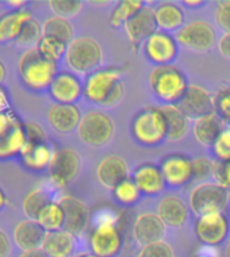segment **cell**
Returning a JSON list of instances; mask_svg holds the SVG:
<instances>
[{
  "instance_id": "6da1fadb",
  "label": "cell",
  "mask_w": 230,
  "mask_h": 257,
  "mask_svg": "<svg viewBox=\"0 0 230 257\" xmlns=\"http://www.w3.org/2000/svg\"><path fill=\"white\" fill-rule=\"evenodd\" d=\"M125 91L122 72L117 68L96 69L84 83V96L97 106H117L124 99Z\"/></svg>"
},
{
  "instance_id": "7a4b0ae2",
  "label": "cell",
  "mask_w": 230,
  "mask_h": 257,
  "mask_svg": "<svg viewBox=\"0 0 230 257\" xmlns=\"http://www.w3.org/2000/svg\"><path fill=\"white\" fill-rule=\"evenodd\" d=\"M18 69L23 84L37 92L49 89L57 76V64L42 57L37 48L27 49L22 54Z\"/></svg>"
},
{
  "instance_id": "3957f363",
  "label": "cell",
  "mask_w": 230,
  "mask_h": 257,
  "mask_svg": "<svg viewBox=\"0 0 230 257\" xmlns=\"http://www.w3.org/2000/svg\"><path fill=\"white\" fill-rule=\"evenodd\" d=\"M152 91L167 104H177L188 88L187 77L173 65L156 67L149 76Z\"/></svg>"
},
{
  "instance_id": "277c9868",
  "label": "cell",
  "mask_w": 230,
  "mask_h": 257,
  "mask_svg": "<svg viewBox=\"0 0 230 257\" xmlns=\"http://www.w3.org/2000/svg\"><path fill=\"white\" fill-rule=\"evenodd\" d=\"M134 140L144 147H159L167 140V123L160 107H146L132 120Z\"/></svg>"
},
{
  "instance_id": "5b68a950",
  "label": "cell",
  "mask_w": 230,
  "mask_h": 257,
  "mask_svg": "<svg viewBox=\"0 0 230 257\" xmlns=\"http://www.w3.org/2000/svg\"><path fill=\"white\" fill-rule=\"evenodd\" d=\"M65 61L75 73L91 75L102 64V48L93 38L79 37L68 45Z\"/></svg>"
},
{
  "instance_id": "8992f818",
  "label": "cell",
  "mask_w": 230,
  "mask_h": 257,
  "mask_svg": "<svg viewBox=\"0 0 230 257\" xmlns=\"http://www.w3.org/2000/svg\"><path fill=\"white\" fill-rule=\"evenodd\" d=\"M229 202V188L219 183L203 182L195 187L190 194L191 211L198 215L223 213Z\"/></svg>"
},
{
  "instance_id": "52a82bcc",
  "label": "cell",
  "mask_w": 230,
  "mask_h": 257,
  "mask_svg": "<svg viewBox=\"0 0 230 257\" xmlns=\"http://www.w3.org/2000/svg\"><path fill=\"white\" fill-rule=\"evenodd\" d=\"M115 124L110 116L102 111H88L81 116L77 134L85 145L92 148L104 147L114 137Z\"/></svg>"
},
{
  "instance_id": "ba28073f",
  "label": "cell",
  "mask_w": 230,
  "mask_h": 257,
  "mask_svg": "<svg viewBox=\"0 0 230 257\" xmlns=\"http://www.w3.org/2000/svg\"><path fill=\"white\" fill-rule=\"evenodd\" d=\"M27 144L25 123L11 111L0 114V160L21 155Z\"/></svg>"
},
{
  "instance_id": "9c48e42d",
  "label": "cell",
  "mask_w": 230,
  "mask_h": 257,
  "mask_svg": "<svg viewBox=\"0 0 230 257\" xmlns=\"http://www.w3.org/2000/svg\"><path fill=\"white\" fill-rule=\"evenodd\" d=\"M122 233L112 218L97 223L89 234V246L97 257H117L122 249Z\"/></svg>"
},
{
  "instance_id": "30bf717a",
  "label": "cell",
  "mask_w": 230,
  "mask_h": 257,
  "mask_svg": "<svg viewBox=\"0 0 230 257\" xmlns=\"http://www.w3.org/2000/svg\"><path fill=\"white\" fill-rule=\"evenodd\" d=\"M81 168L80 155L72 148H62L53 153V159L49 167L50 182L58 188L67 187L77 178Z\"/></svg>"
},
{
  "instance_id": "8fae6325",
  "label": "cell",
  "mask_w": 230,
  "mask_h": 257,
  "mask_svg": "<svg viewBox=\"0 0 230 257\" xmlns=\"http://www.w3.org/2000/svg\"><path fill=\"white\" fill-rule=\"evenodd\" d=\"M217 33L211 23L206 21H195L180 29L176 33L177 44L192 52H207L214 46Z\"/></svg>"
},
{
  "instance_id": "7c38bea8",
  "label": "cell",
  "mask_w": 230,
  "mask_h": 257,
  "mask_svg": "<svg viewBox=\"0 0 230 257\" xmlns=\"http://www.w3.org/2000/svg\"><path fill=\"white\" fill-rule=\"evenodd\" d=\"M229 221L223 213L198 217L195 221V234L206 246H219L229 234Z\"/></svg>"
},
{
  "instance_id": "4fadbf2b",
  "label": "cell",
  "mask_w": 230,
  "mask_h": 257,
  "mask_svg": "<svg viewBox=\"0 0 230 257\" xmlns=\"http://www.w3.org/2000/svg\"><path fill=\"white\" fill-rule=\"evenodd\" d=\"M145 57L157 67L171 65L177 56V41L171 34L159 30L144 44Z\"/></svg>"
},
{
  "instance_id": "5bb4252c",
  "label": "cell",
  "mask_w": 230,
  "mask_h": 257,
  "mask_svg": "<svg viewBox=\"0 0 230 257\" xmlns=\"http://www.w3.org/2000/svg\"><path fill=\"white\" fill-rule=\"evenodd\" d=\"M177 107L186 114L190 119H198L202 116L215 112V102L210 91L199 85H188L187 92Z\"/></svg>"
},
{
  "instance_id": "9a60e30c",
  "label": "cell",
  "mask_w": 230,
  "mask_h": 257,
  "mask_svg": "<svg viewBox=\"0 0 230 257\" xmlns=\"http://www.w3.org/2000/svg\"><path fill=\"white\" fill-rule=\"evenodd\" d=\"M58 203L65 215L64 230L69 231L75 237L84 234L89 223V208L87 204L71 195L61 196Z\"/></svg>"
},
{
  "instance_id": "2e32d148",
  "label": "cell",
  "mask_w": 230,
  "mask_h": 257,
  "mask_svg": "<svg viewBox=\"0 0 230 257\" xmlns=\"http://www.w3.org/2000/svg\"><path fill=\"white\" fill-rule=\"evenodd\" d=\"M49 93L56 103L75 104L84 95V85L75 73L60 72L49 87Z\"/></svg>"
},
{
  "instance_id": "e0dca14e",
  "label": "cell",
  "mask_w": 230,
  "mask_h": 257,
  "mask_svg": "<svg viewBox=\"0 0 230 257\" xmlns=\"http://www.w3.org/2000/svg\"><path fill=\"white\" fill-rule=\"evenodd\" d=\"M124 27L130 44L133 45L134 48H137L141 44H145L148 38H151L155 33L159 31L155 10L145 6L140 13L136 14L133 18L126 22Z\"/></svg>"
},
{
  "instance_id": "ac0fdd59",
  "label": "cell",
  "mask_w": 230,
  "mask_h": 257,
  "mask_svg": "<svg viewBox=\"0 0 230 257\" xmlns=\"http://www.w3.org/2000/svg\"><path fill=\"white\" fill-rule=\"evenodd\" d=\"M161 172L171 187H183L194 180L192 160L183 155H169L161 161Z\"/></svg>"
},
{
  "instance_id": "d6986e66",
  "label": "cell",
  "mask_w": 230,
  "mask_h": 257,
  "mask_svg": "<svg viewBox=\"0 0 230 257\" xmlns=\"http://www.w3.org/2000/svg\"><path fill=\"white\" fill-rule=\"evenodd\" d=\"M167 234V225L157 214L144 213L138 215L133 226V237L141 246L164 241Z\"/></svg>"
},
{
  "instance_id": "ffe728a7",
  "label": "cell",
  "mask_w": 230,
  "mask_h": 257,
  "mask_svg": "<svg viewBox=\"0 0 230 257\" xmlns=\"http://www.w3.org/2000/svg\"><path fill=\"white\" fill-rule=\"evenodd\" d=\"M96 178L104 188L114 190L118 184L129 179V167L120 156H107L97 165Z\"/></svg>"
},
{
  "instance_id": "44dd1931",
  "label": "cell",
  "mask_w": 230,
  "mask_h": 257,
  "mask_svg": "<svg viewBox=\"0 0 230 257\" xmlns=\"http://www.w3.org/2000/svg\"><path fill=\"white\" fill-rule=\"evenodd\" d=\"M79 107L76 104L54 103L48 111V122L58 133H72L79 127L81 120Z\"/></svg>"
},
{
  "instance_id": "7402d4cb",
  "label": "cell",
  "mask_w": 230,
  "mask_h": 257,
  "mask_svg": "<svg viewBox=\"0 0 230 257\" xmlns=\"http://www.w3.org/2000/svg\"><path fill=\"white\" fill-rule=\"evenodd\" d=\"M46 233L48 231L37 221L25 219L14 229V242L19 249H22V252L42 249Z\"/></svg>"
},
{
  "instance_id": "603a6c76",
  "label": "cell",
  "mask_w": 230,
  "mask_h": 257,
  "mask_svg": "<svg viewBox=\"0 0 230 257\" xmlns=\"http://www.w3.org/2000/svg\"><path fill=\"white\" fill-rule=\"evenodd\" d=\"M225 119L217 112H211L207 115L194 120V137L203 147H211L217 142L219 136L225 128Z\"/></svg>"
},
{
  "instance_id": "cb8c5ba5",
  "label": "cell",
  "mask_w": 230,
  "mask_h": 257,
  "mask_svg": "<svg viewBox=\"0 0 230 257\" xmlns=\"http://www.w3.org/2000/svg\"><path fill=\"white\" fill-rule=\"evenodd\" d=\"M134 183L145 195H157L165 188V179L163 176L161 168L155 164L140 165L133 173Z\"/></svg>"
},
{
  "instance_id": "d4e9b609",
  "label": "cell",
  "mask_w": 230,
  "mask_h": 257,
  "mask_svg": "<svg viewBox=\"0 0 230 257\" xmlns=\"http://www.w3.org/2000/svg\"><path fill=\"white\" fill-rule=\"evenodd\" d=\"M157 215L167 226L182 227L188 219V207L180 198L168 195L160 200Z\"/></svg>"
},
{
  "instance_id": "484cf974",
  "label": "cell",
  "mask_w": 230,
  "mask_h": 257,
  "mask_svg": "<svg viewBox=\"0 0 230 257\" xmlns=\"http://www.w3.org/2000/svg\"><path fill=\"white\" fill-rule=\"evenodd\" d=\"M76 238L69 231H48L45 237L42 249L49 257H71L75 253Z\"/></svg>"
},
{
  "instance_id": "4316f807",
  "label": "cell",
  "mask_w": 230,
  "mask_h": 257,
  "mask_svg": "<svg viewBox=\"0 0 230 257\" xmlns=\"http://www.w3.org/2000/svg\"><path fill=\"white\" fill-rule=\"evenodd\" d=\"M167 123V140L179 141L187 136L190 130V118L183 112L177 104H164L160 107Z\"/></svg>"
},
{
  "instance_id": "83f0119b",
  "label": "cell",
  "mask_w": 230,
  "mask_h": 257,
  "mask_svg": "<svg viewBox=\"0 0 230 257\" xmlns=\"http://www.w3.org/2000/svg\"><path fill=\"white\" fill-rule=\"evenodd\" d=\"M54 152L46 144H30L27 142L23 151L21 152L22 164L30 171L41 172L49 169Z\"/></svg>"
},
{
  "instance_id": "f1b7e54d",
  "label": "cell",
  "mask_w": 230,
  "mask_h": 257,
  "mask_svg": "<svg viewBox=\"0 0 230 257\" xmlns=\"http://www.w3.org/2000/svg\"><path fill=\"white\" fill-rule=\"evenodd\" d=\"M31 19V13L26 10L13 11L0 17V42L6 44L18 40L25 25L30 22Z\"/></svg>"
},
{
  "instance_id": "f546056e",
  "label": "cell",
  "mask_w": 230,
  "mask_h": 257,
  "mask_svg": "<svg viewBox=\"0 0 230 257\" xmlns=\"http://www.w3.org/2000/svg\"><path fill=\"white\" fill-rule=\"evenodd\" d=\"M155 17L157 27L161 31H179L184 26V13L175 3H160L155 9Z\"/></svg>"
},
{
  "instance_id": "4dcf8cb0",
  "label": "cell",
  "mask_w": 230,
  "mask_h": 257,
  "mask_svg": "<svg viewBox=\"0 0 230 257\" xmlns=\"http://www.w3.org/2000/svg\"><path fill=\"white\" fill-rule=\"evenodd\" d=\"M42 34L45 37H52V38L62 41L67 45H69L75 40L73 26L69 22V19L56 17V15L45 21V23L42 25Z\"/></svg>"
},
{
  "instance_id": "1f68e13d",
  "label": "cell",
  "mask_w": 230,
  "mask_h": 257,
  "mask_svg": "<svg viewBox=\"0 0 230 257\" xmlns=\"http://www.w3.org/2000/svg\"><path fill=\"white\" fill-rule=\"evenodd\" d=\"M144 7H145V5L141 0H122L112 10V14L110 17V25L115 29L125 26L126 22H129Z\"/></svg>"
},
{
  "instance_id": "d6a6232c",
  "label": "cell",
  "mask_w": 230,
  "mask_h": 257,
  "mask_svg": "<svg viewBox=\"0 0 230 257\" xmlns=\"http://www.w3.org/2000/svg\"><path fill=\"white\" fill-rule=\"evenodd\" d=\"M52 200L49 198V195L45 192L42 188H34L31 190L23 199L22 208L23 213L27 217V219H34L37 221V218L40 217V214Z\"/></svg>"
},
{
  "instance_id": "836d02e7",
  "label": "cell",
  "mask_w": 230,
  "mask_h": 257,
  "mask_svg": "<svg viewBox=\"0 0 230 257\" xmlns=\"http://www.w3.org/2000/svg\"><path fill=\"white\" fill-rule=\"evenodd\" d=\"M37 222L46 231L61 230V229H64V223H65L64 210H62V207L60 206L58 202H50L42 210L40 217L37 218Z\"/></svg>"
},
{
  "instance_id": "e575fe53",
  "label": "cell",
  "mask_w": 230,
  "mask_h": 257,
  "mask_svg": "<svg viewBox=\"0 0 230 257\" xmlns=\"http://www.w3.org/2000/svg\"><path fill=\"white\" fill-rule=\"evenodd\" d=\"M36 48L37 50L40 52V54L42 57L49 60V61L56 62V64H57L58 60H61L62 57H65L68 45L65 44V42H62V41L52 38V37L42 36V38H41Z\"/></svg>"
},
{
  "instance_id": "d590c367",
  "label": "cell",
  "mask_w": 230,
  "mask_h": 257,
  "mask_svg": "<svg viewBox=\"0 0 230 257\" xmlns=\"http://www.w3.org/2000/svg\"><path fill=\"white\" fill-rule=\"evenodd\" d=\"M112 191V196L114 199L121 204H125V206H132V204H136L141 198V191L137 187V184L134 183L133 179H126L125 182H122L121 184L115 187Z\"/></svg>"
},
{
  "instance_id": "8d00e7d4",
  "label": "cell",
  "mask_w": 230,
  "mask_h": 257,
  "mask_svg": "<svg viewBox=\"0 0 230 257\" xmlns=\"http://www.w3.org/2000/svg\"><path fill=\"white\" fill-rule=\"evenodd\" d=\"M42 26H40V23L34 21V19H31L30 22H27L23 27L22 33H21V36L18 37V40H17V44L19 46H22V48H36L40 40L42 38Z\"/></svg>"
},
{
  "instance_id": "74e56055",
  "label": "cell",
  "mask_w": 230,
  "mask_h": 257,
  "mask_svg": "<svg viewBox=\"0 0 230 257\" xmlns=\"http://www.w3.org/2000/svg\"><path fill=\"white\" fill-rule=\"evenodd\" d=\"M49 6L56 17L65 19L73 18L83 9V3L80 0H50Z\"/></svg>"
},
{
  "instance_id": "f35d334b",
  "label": "cell",
  "mask_w": 230,
  "mask_h": 257,
  "mask_svg": "<svg viewBox=\"0 0 230 257\" xmlns=\"http://www.w3.org/2000/svg\"><path fill=\"white\" fill-rule=\"evenodd\" d=\"M212 152L218 161H230V124H226L217 142L212 145Z\"/></svg>"
},
{
  "instance_id": "ab89813d",
  "label": "cell",
  "mask_w": 230,
  "mask_h": 257,
  "mask_svg": "<svg viewBox=\"0 0 230 257\" xmlns=\"http://www.w3.org/2000/svg\"><path fill=\"white\" fill-rule=\"evenodd\" d=\"M137 257H175L171 245L165 241H160L155 244L142 246Z\"/></svg>"
},
{
  "instance_id": "60d3db41",
  "label": "cell",
  "mask_w": 230,
  "mask_h": 257,
  "mask_svg": "<svg viewBox=\"0 0 230 257\" xmlns=\"http://www.w3.org/2000/svg\"><path fill=\"white\" fill-rule=\"evenodd\" d=\"M192 168H194L195 182H203L214 175V163L206 157H198L192 160Z\"/></svg>"
},
{
  "instance_id": "b9f144b4",
  "label": "cell",
  "mask_w": 230,
  "mask_h": 257,
  "mask_svg": "<svg viewBox=\"0 0 230 257\" xmlns=\"http://www.w3.org/2000/svg\"><path fill=\"white\" fill-rule=\"evenodd\" d=\"M215 102V112L222 116L223 119L230 122V87L221 89L219 92L214 96Z\"/></svg>"
},
{
  "instance_id": "7bdbcfd3",
  "label": "cell",
  "mask_w": 230,
  "mask_h": 257,
  "mask_svg": "<svg viewBox=\"0 0 230 257\" xmlns=\"http://www.w3.org/2000/svg\"><path fill=\"white\" fill-rule=\"evenodd\" d=\"M215 22L225 34H230V0H223L217 5Z\"/></svg>"
},
{
  "instance_id": "ee69618b",
  "label": "cell",
  "mask_w": 230,
  "mask_h": 257,
  "mask_svg": "<svg viewBox=\"0 0 230 257\" xmlns=\"http://www.w3.org/2000/svg\"><path fill=\"white\" fill-rule=\"evenodd\" d=\"M212 178L221 186L230 188V161H217L214 163V175Z\"/></svg>"
},
{
  "instance_id": "f6af8a7d",
  "label": "cell",
  "mask_w": 230,
  "mask_h": 257,
  "mask_svg": "<svg viewBox=\"0 0 230 257\" xmlns=\"http://www.w3.org/2000/svg\"><path fill=\"white\" fill-rule=\"evenodd\" d=\"M25 130H26L27 142L30 144H46V134L44 128L36 122H27L25 123Z\"/></svg>"
},
{
  "instance_id": "bcb514c9",
  "label": "cell",
  "mask_w": 230,
  "mask_h": 257,
  "mask_svg": "<svg viewBox=\"0 0 230 257\" xmlns=\"http://www.w3.org/2000/svg\"><path fill=\"white\" fill-rule=\"evenodd\" d=\"M11 253V241L9 235L0 229V257H7Z\"/></svg>"
},
{
  "instance_id": "7dc6e473",
  "label": "cell",
  "mask_w": 230,
  "mask_h": 257,
  "mask_svg": "<svg viewBox=\"0 0 230 257\" xmlns=\"http://www.w3.org/2000/svg\"><path fill=\"white\" fill-rule=\"evenodd\" d=\"M218 49H219V53L226 58H230V34H225L219 40V44H218Z\"/></svg>"
},
{
  "instance_id": "c3c4849f",
  "label": "cell",
  "mask_w": 230,
  "mask_h": 257,
  "mask_svg": "<svg viewBox=\"0 0 230 257\" xmlns=\"http://www.w3.org/2000/svg\"><path fill=\"white\" fill-rule=\"evenodd\" d=\"M10 108V99L9 95L6 92V89L3 87H0V114L9 111Z\"/></svg>"
},
{
  "instance_id": "681fc988",
  "label": "cell",
  "mask_w": 230,
  "mask_h": 257,
  "mask_svg": "<svg viewBox=\"0 0 230 257\" xmlns=\"http://www.w3.org/2000/svg\"><path fill=\"white\" fill-rule=\"evenodd\" d=\"M19 257H49L46 253L44 252V249H34V250H25L21 253Z\"/></svg>"
},
{
  "instance_id": "f907efd6",
  "label": "cell",
  "mask_w": 230,
  "mask_h": 257,
  "mask_svg": "<svg viewBox=\"0 0 230 257\" xmlns=\"http://www.w3.org/2000/svg\"><path fill=\"white\" fill-rule=\"evenodd\" d=\"M7 5L11 6L13 9H15V11H19V10L23 9V6L26 5V2L25 0H9Z\"/></svg>"
},
{
  "instance_id": "816d5d0a",
  "label": "cell",
  "mask_w": 230,
  "mask_h": 257,
  "mask_svg": "<svg viewBox=\"0 0 230 257\" xmlns=\"http://www.w3.org/2000/svg\"><path fill=\"white\" fill-rule=\"evenodd\" d=\"M184 5H186L187 7L195 9V7H202L203 5H206V2H203V0H186Z\"/></svg>"
},
{
  "instance_id": "f5cc1de1",
  "label": "cell",
  "mask_w": 230,
  "mask_h": 257,
  "mask_svg": "<svg viewBox=\"0 0 230 257\" xmlns=\"http://www.w3.org/2000/svg\"><path fill=\"white\" fill-rule=\"evenodd\" d=\"M6 204H7V198H6L5 191L0 188V211L6 207Z\"/></svg>"
},
{
  "instance_id": "db71d44e",
  "label": "cell",
  "mask_w": 230,
  "mask_h": 257,
  "mask_svg": "<svg viewBox=\"0 0 230 257\" xmlns=\"http://www.w3.org/2000/svg\"><path fill=\"white\" fill-rule=\"evenodd\" d=\"M5 79H6V67H5V64L0 61V84L5 81Z\"/></svg>"
},
{
  "instance_id": "11a10c76",
  "label": "cell",
  "mask_w": 230,
  "mask_h": 257,
  "mask_svg": "<svg viewBox=\"0 0 230 257\" xmlns=\"http://www.w3.org/2000/svg\"><path fill=\"white\" fill-rule=\"evenodd\" d=\"M89 3H91V5H93V6H103V5H108V2H95V0H93V2H89Z\"/></svg>"
},
{
  "instance_id": "9f6ffc18",
  "label": "cell",
  "mask_w": 230,
  "mask_h": 257,
  "mask_svg": "<svg viewBox=\"0 0 230 257\" xmlns=\"http://www.w3.org/2000/svg\"><path fill=\"white\" fill-rule=\"evenodd\" d=\"M194 257H215V256H212V254H207V253H198V254H195Z\"/></svg>"
},
{
  "instance_id": "6f0895ef",
  "label": "cell",
  "mask_w": 230,
  "mask_h": 257,
  "mask_svg": "<svg viewBox=\"0 0 230 257\" xmlns=\"http://www.w3.org/2000/svg\"><path fill=\"white\" fill-rule=\"evenodd\" d=\"M225 254H226V257H230V241H229V244H227V246H226Z\"/></svg>"
},
{
  "instance_id": "680465c9",
  "label": "cell",
  "mask_w": 230,
  "mask_h": 257,
  "mask_svg": "<svg viewBox=\"0 0 230 257\" xmlns=\"http://www.w3.org/2000/svg\"><path fill=\"white\" fill-rule=\"evenodd\" d=\"M80 257H97L96 254H93V253H85V254H81Z\"/></svg>"
}]
</instances>
